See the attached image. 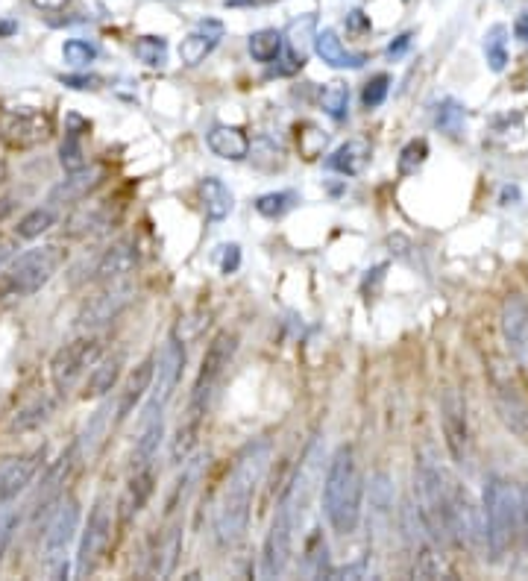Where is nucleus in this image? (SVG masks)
I'll list each match as a JSON object with an SVG mask.
<instances>
[{"label": "nucleus", "instance_id": "obj_1", "mask_svg": "<svg viewBox=\"0 0 528 581\" xmlns=\"http://www.w3.org/2000/svg\"><path fill=\"white\" fill-rule=\"evenodd\" d=\"M273 444L267 438H259L238 452L226 482L220 493L218 511H215V537L220 546H235L247 535L250 526V511H253V496L262 485L267 464H270Z\"/></svg>", "mask_w": 528, "mask_h": 581}, {"label": "nucleus", "instance_id": "obj_2", "mask_svg": "<svg viewBox=\"0 0 528 581\" xmlns=\"http://www.w3.org/2000/svg\"><path fill=\"white\" fill-rule=\"evenodd\" d=\"M361 499H364V482L355 461V449L338 447L323 479V511L338 535H352L361 523Z\"/></svg>", "mask_w": 528, "mask_h": 581}, {"label": "nucleus", "instance_id": "obj_3", "mask_svg": "<svg viewBox=\"0 0 528 581\" xmlns=\"http://www.w3.org/2000/svg\"><path fill=\"white\" fill-rule=\"evenodd\" d=\"M65 259H68V250L59 244H42V247H33V250L15 256L0 276V297L21 300V297L42 291L65 265Z\"/></svg>", "mask_w": 528, "mask_h": 581}, {"label": "nucleus", "instance_id": "obj_4", "mask_svg": "<svg viewBox=\"0 0 528 581\" xmlns=\"http://www.w3.org/2000/svg\"><path fill=\"white\" fill-rule=\"evenodd\" d=\"M414 496H417V514L435 543H449V496H446V473L435 464L432 455H423L414 470Z\"/></svg>", "mask_w": 528, "mask_h": 581}, {"label": "nucleus", "instance_id": "obj_5", "mask_svg": "<svg viewBox=\"0 0 528 581\" xmlns=\"http://www.w3.org/2000/svg\"><path fill=\"white\" fill-rule=\"evenodd\" d=\"M482 514L484 532H487V555L499 561L517 537V488H511L499 476H490L484 482Z\"/></svg>", "mask_w": 528, "mask_h": 581}, {"label": "nucleus", "instance_id": "obj_6", "mask_svg": "<svg viewBox=\"0 0 528 581\" xmlns=\"http://www.w3.org/2000/svg\"><path fill=\"white\" fill-rule=\"evenodd\" d=\"M238 350V335L223 329L218 332L209 347H206V356L200 361V373H197V382H194V391H191V403H188V420H203V414L209 411V403L218 391L220 379L226 373V367L232 364Z\"/></svg>", "mask_w": 528, "mask_h": 581}, {"label": "nucleus", "instance_id": "obj_7", "mask_svg": "<svg viewBox=\"0 0 528 581\" xmlns=\"http://www.w3.org/2000/svg\"><path fill=\"white\" fill-rule=\"evenodd\" d=\"M446 496H449V526L452 537L473 549L476 555H487V532H484V514L476 505L473 493L455 479L446 476Z\"/></svg>", "mask_w": 528, "mask_h": 581}, {"label": "nucleus", "instance_id": "obj_8", "mask_svg": "<svg viewBox=\"0 0 528 581\" xmlns=\"http://www.w3.org/2000/svg\"><path fill=\"white\" fill-rule=\"evenodd\" d=\"M300 511L282 496L270 523V532L264 537L262 549V579H279L288 570L291 549H294V529L300 523Z\"/></svg>", "mask_w": 528, "mask_h": 581}, {"label": "nucleus", "instance_id": "obj_9", "mask_svg": "<svg viewBox=\"0 0 528 581\" xmlns=\"http://www.w3.org/2000/svg\"><path fill=\"white\" fill-rule=\"evenodd\" d=\"M77 526H80V502H77V496L59 499L56 511L50 514V520L44 526L42 537V561L47 564V570H53L56 576L62 573L68 546L77 537Z\"/></svg>", "mask_w": 528, "mask_h": 581}, {"label": "nucleus", "instance_id": "obj_10", "mask_svg": "<svg viewBox=\"0 0 528 581\" xmlns=\"http://www.w3.org/2000/svg\"><path fill=\"white\" fill-rule=\"evenodd\" d=\"M182 370H185V347L182 341L171 335L162 347V356H159V367L153 373V385H150V400L144 408V417L150 414H165L168 403L174 400L176 388H179V379H182Z\"/></svg>", "mask_w": 528, "mask_h": 581}, {"label": "nucleus", "instance_id": "obj_11", "mask_svg": "<svg viewBox=\"0 0 528 581\" xmlns=\"http://www.w3.org/2000/svg\"><path fill=\"white\" fill-rule=\"evenodd\" d=\"M103 344L100 338H77L65 347L56 350V356L50 358V379L56 385V391H68L88 367H94L100 361Z\"/></svg>", "mask_w": 528, "mask_h": 581}, {"label": "nucleus", "instance_id": "obj_12", "mask_svg": "<svg viewBox=\"0 0 528 581\" xmlns=\"http://www.w3.org/2000/svg\"><path fill=\"white\" fill-rule=\"evenodd\" d=\"M50 135H53V118L42 109H6V112H0V138L15 150L44 144Z\"/></svg>", "mask_w": 528, "mask_h": 581}, {"label": "nucleus", "instance_id": "obj_13", "mask_svg": "<svg viewBox=\"0 0 528 581\" xmlns=\"http://www.w3.org/2000/svg\"><path fill=\"white\" fill-rule=\"evenodd\" d=\"M112 540V508L106 499H97L91 514H88L86 532H83V543L77 552V576L86 579L88 573L97 570V564L103 561L106 549Z\"/></svg>", "mask_w": 528, "mask_h": 581}, {"label": "nucleus", "instance_id": "obj_14", "mask_svg": "<svg viewBox=\"0 0 528 581\" xmlns=\"http://www.w3.org/2000/svg\"><path fill=\"white\" fill-rule=\"evenodd\" d=\"M440 426L449 455L464 464L470 458V417H467V400L458 388H446L440 397Z\"/></svg>", "mask_w": 528, "mask_h": 581}, {"label": "nucleus", "instance_id": "obj_15", "mask_svg": "<svg viewBox=\"0 0 528 581\" xmlns=\"http://www.w3.org/2000/svg\"><path fill=\"white\" fill-rule=\"evenodd\" d=\"M44 461V449L39 452H30V455H21V458H12L9 464L0 467V508L9 505L12 499H18L21 493L33 485V479L39 476Z\"/></svg>", "mask_w": 528, "mask_h": 581}, {"label": "nucleus", "instance_id": "obj_16", "mask_svg": "<svg viewBox=\"0 0 528 581\" xmlns=\"http://www.w3.org/2000/svg\"><path fill=\"white\" fill-rule=\"evenodd\" d=\"M135 300V288L132 285H115L103 294H97L94 300H88L80 312V326L94 329V326H103V323H112L118 314L124 312Z\"/></svg>", "mask_w": 528, "mask_h": 581}, {"label": "nucleus", "instance_id": "obj_17", "mask_svg": "<svg viewBox=\"0 0 528 581\" xmlns=\"http://www.w3.org/2000/svg\"><path fill=\"white\" fill-rule=\"evenodd\" d=\"M77 452H80V444H71V447L65 449L56 461H50V464H47L42 485H39V496H36V505H33L36 517H39L42 511H47L50 505H56V502H59L62 488H65V482H68V476H71L74 464H77Z\"/></svg>", "mask_w": 528, "mask_h": 581}, {"label": "nucleus", "instance_id": "obj_18", "mask_svg": "<svg viewBox=\"0 0 528 581\" xmlns=\"http://www.w3.org/2000/svg\"><path fill=\"white\" fill-rule=\"evenodd\" d=\"M502 338L511 353H526L528 347V297L523 294H508L502 303Z\"/></svg>", "mask_w": 528, "mask_h": 581}, {"label": "nucleus", "instance_id": "obj_19", "mask_svg": "<svg viewBox=\"0 0 528 581\" xmlns=\"http://www.w3.org/2000/svg\"><path fill=\"white\" fill-rule=\"evenodd\" d=\"M138 259H141L138 244H135L132 238H121V241H115L109 250H103V256L97 259V265H94V279H97V282H115V279H121V276L132 273L135 265H138Z\"/></svg>", "mask_w": 528, "mask_h": 581}, {"label": "nucleus", "instance_id": "obj_20", "mask_svg": "<svg viewBox=\"0 0 528 581\" xmlns=\"http://www.w3.org/2000/svg\"><path fill=\"white\" fill-rule=\"evenodd\" d=\"M153 488H156V476L150 467H138L135 476L127 482V488L121 493V502H118V517L121 523H130L132 517L141 514V508L147 505V499L153 496Z\"/></svg>", "mask_w": 528, "mask_h": 581}, {"label": "nucleus", "instance_id": "obj_21", "mask_svg": "<svg viewBox=\"0 0 528 581\" xmlns=\"http://www.w3.org/2000/svg\"><path fill=\"white\" fill-rule=\"evenodd\" d=\"M106 171L103 168H80L74 174H68V179H62L53 191H50V203L62 206V203H77L86 200L88 194L103 182Z\"/></svg>", "mask_w": 528, "mask_h": 581}, {"label": "nucleus", "instance_id": "obj_22", "mask_svg": "<svg viewBox=\"0 0 528 581\" xmlns=\"http://www.w3.org/2000/svg\"><path fill=\"white\" fill-rule=\"evenodd\" d=\"M153 373H156V361H153V358H144V361L132 370L127 385H124V391H121V400H118V423H124L132 411H135V405L147 397V391H150V385H153Z\"/></svg>", "mask_w": 528, "mask_h": 581}, {"label": "nucleus", "instance_id": "obj_23", "mask_svg": "<svg viewBox=\"0 0 528 581\" xmlns=\"http://www.w3.org/2000/svg\"><path fill=\"white\" fill-rule=\"evenodd\" d=\"M112 221H115L112 206L94 200V203H83L80 209L71 212V218H68V224H65V232H68L71 238H83V235H94V232L112 226Z\"/></svg>", "mask_w": 528, "mask_h": 581}, {"label": "nucleus", "instance_id": "obj_24", "mask_svg": "<svg viewBox=\"0 0 528 581\" xmlns=\"http://www.w3.org/2000/svg\"><path fill=\"white\" fill-rule=\"evenodd\" d=\"M206 141H209V150L215 156H220V159H226V162H241V159L250 156V138L238 127L218 124V127H212V133H209Z\"/></svg>", "mask_w": 528, "mask_h": 581}, {"label": "nucleus", "instance_id": "obj_25", "mask_svg": "<svg viewBox=\"0 0 528 581\" xmlns=\"http://www.w3.org/2000/svg\"><path fill=\"white\" fill-rule=\"evenodd\" d=\"M314 50H317V56H320L326 65H332V68H361V65L367 62L364 53H350V50L344 47V42L338 39L335 30H320V33H314Z\"/></svg>", "mask_w": 528, "mask_h": 581}, {"label": "nucleus", "instance_id": "obj_26", "mask_svg": "<svg viewBox=\"0 0 528 581\" xmlns=\"http://www.w3.org/2000/svg\"><path fill=\"white\" fill-rule=\"evenodd\" d=\"M367 162H370V144L361 138H350L326 159V168L344 177H358L367 168Z\"/></svg>", "mask_w": 528, "mask_h": 581}, {"label": "nucleus", "instance_id": "obj_27", "mask_svg": "<svg viewBox=\"0 0 528 581\" xmlns=\"http://www.w3.org/2000/svg\"><path fill=\"white\" fill-rule=\"evenodd\" d=\"M220 33H223V27L215 24V21H209V24H203L200 30H194L191 36H185L182 39V45H179V59L188 65V68H194V65H200L220 42Z\"/></svg>", "mask_w": 528, "mask_h": 581}, {"label": "nucleus", "instance_id": "obj_28", "mask_svg": "<svg viewBox=\"0 0 528 581\" xmlns=\"http://www.w3.org/2000/svg\"><path fill=\"white\" fill-rule=\"evenodd\" d=\"M496 408H499V417L505 420V426L520 438L528 441V403L514 391V388H499L496 391Z\"/></svg>", "mask_w": 528, "mask_h": 581}, {"label": "nucleus", "instance_id": "obj_29", "mask_svg": "<svg viewBox=\"0 0 528 581\" xmlns=\"http://www.w3.org/2000/svg\"><path fill=\"white\" fill-rule=\"evenodd\" d=\"M165 438V414H150L144 417V426H141V438L135 444V452H132V467H150V461L156 458L159 452V444Z\"/></svg>", "mask_w": 528, "mask_h": 581}, {"label": "nucleus", "instance_id": "obj_30", "mask_svg": "<svg viewBox=\"0 0 528 581\" xmlns=\"http://www.w3.org/2000/svg\"><path fill=\"white\" fill-rule=\"evenodd\" d=\"M197 191H200V203H203V212H206L209 221H223V218H229V212H232V206H235V197H232V191H229L218 177H206L200 182Z\"/></svg>", "mask_w": 528, "mask_h": 581}, {"label": "nucleus", "instance_id": "obj_31", "mask_svg": "<svg viewBox=\"0 0 528 581\" xmlns=\"http://www.w3.org/2000/svg\"><path fill=\"white\" fill-rule=\"evenodd\" d=\"M53 408H56V400H53V397H47V394H39L36 400H30L27 405H21V408L12 414V420H9V432H12V435H24V432L39 429L44 420L53 414Z\"/></svg>", "mask_w": 528, "mask_h": 581}, {"label": "nucleus", "instance_id": "obj_32", "mask_svg": "<svg viewBox=\"0 0 528 581\" xmlns=\"http://www.w3.org/2000/svg\"><path fill=\"white\" fill-rule=\"evenodd\" d=\"M179 552H182V526H171L165 535L159 537V546H156L153 564H150V576H156V579L171 576L176 561H179Z\"/></svg>", "mask_w": 528, "mask_h": 581}, {"label": "nucleus", "instance_id": "obj_33", "mask_svg": "<svg viewBox=\"0 0 528 581\" xmlns=\"http://www.w3.org/2000/svg\"><path fill=\"white\" fill-rule=\"evenodd\" d=\"M121 367H124V356H112L106 358V361H100V364H94V370L88 373L83 400L106 397V394L115 388V382H118V376H121Z\"/></svg>", "mask_w": 528, "mask_h": 581}, {"label": "nucleus", "instance_id": "obj_34", "mask_svg": "<svg viewBox=\"0 0 528 581\" xmlns=\"http://www.w3.org/2000/svg\"><path fill=\"white\" fill-rule=\"evenodd\" d=\"M206 461H209V455H194V458H185V461H182V476L176 479L174 491H171V496H168V514L179 508V502H185V496L191 493L194 482L200 479V473H203Z\"/></svg>", "mask_w": 528, "mask_h": 581}, {"label": "nucleus", "instance_id": "obj_35", "mask_svg": "<svg viewBox=\"0 0 528 581\" xmlns=\"http://www.w3.org/2000/svg\"><path fill=\"white\" fill-rule=\"evenodd\" d=\"M285 50V36L279 30H259L250 36V56L262 65H270L282 56Z\"/></svg>", "mask_w": 528, "mask_h": 581}, {"label": "nucleus", "instance_id": "obj_36", "mask_svg": "<svg viewBox=\"0 0 528 581\" xmlns=\"http://www.w3.org/2000/svg\"><path fill=\"white\" fill-rule=\"evenodd\" d=\"M320 106L332 121H344L350 112V86L344 83H329L320 94Z\"/></svg>", "mask_w": 528, "mask_h": 581}, {"label": "nucleus", "instance_id": "obj_37", "mask_svg": "<svg viewBox=\"0 0 528 581\" xmlns=\"http://www.w3.org/2000/svg\"><path fill=\"white\" fill-rule=\"evenodd\" d=\"M53 224H56V212H53L50 206H44V209H33V212H27V215L18 221V226H15V238H24V241L39 238V235L47 232Z\"/></svg>", "mask_w": 528, "mask_h": 581}, {"label": "nucleus", "instance_id": "obj_38", "mask_svg": "<svg viewBox=\"0 0 528 581\" xmlns=\"http://www.w3.org/2000/svg\"><path fill=\"white\" fill-rule=\"evenodd\" d=\"M65 141L59 147V162L65 168V174H74L80 168H86V150H83V133H74V130H65Z\"/></svg>", "mask_w": 528, "mask_h": 581}, {"label": "nucleus", "instance_id": "obj_39", "mask_svg": "<svg viewBox=\"0 0 528 581\" xmlns=\"http://www.w3.org/2000/svg\"><path fill=\"white\" fill-rule=\"evenodd\" d=\"M435 124L443 133L458 135L464 130V106L458 100H452V97L440 100L438 106H435Z\"/></svg>", "mask_w": 528, "mask_h": 581}, {"label": "nucleus", "instance_id": "obj_40", "mask_svg": "<svg viewBox=\"0 0 528 581\" xmlns=\"http://www.w3.org/2000/svg\"><path fill=\"white\" fill-rule=\"evenodd\" d=\"M297 203V194L294 191H273V194H262L256 200V212L264 218H282L285 212H291Z\"/></svg>", "mask_w": 528, "mask_h": 581}, {"label": "nucleus", "instance_id": "obj_41", "mask_svg": "<svg viewBox=\"0 0 528 581\" xmlns=\"http://www.w3.org/2000/svg\"><path fill=\"white\" fill-rule=\"evenodd\" d=\"M132 53L144 62V65H165L168 59V42L162 36H141L135 45H132Z\"/></svg>", "mask_w": 528, "mask_h": 581}, {"label": "nucleus", "instance_id": "obj_42", "mask_svg": "<svg viewBox=\"0 0 528 581\" xmlns=\"http://www.w3.org/2000/svg\"><path fill=\"white\" fill-rule=\"evenodd\" d=\"M505 36H508V30H505L502 24L490 27V33L484 36V56H487V62H490V68H493V71H502V68H505V62H508Z\"/></svg>", "mask_w": 528, "mask_h": 581}, {"label": "nucleus", "instance_id": "obj_43", "mask_svg": "<svg viewBox=\"0 0 528 581\" xmlns=\"http://www.w3.org/2000/svg\"><path fill=\"white\" fill-rule=\"evenodd\" d=\"M426 156H429V144H426L423 138L408 141V144L402 147V153H399V177L417 174V168L426 162Z\"/></svg>", "mask_w": 528, "mask_h": 581}, {"label": "nucleus", "instance_id": "obj_44", "mask_svg": "<svg viewBox=\"0 0 528 581\" xmlns=\"http://www.w3.org/2000/svg\"><path fill=\"white\" fill-rule=\"evenodd\" d=\"M62 59L71 65V68H86L88 62L97 59V47L91 42H83V39H68L62 45Z\"/></svg>", "mask_w": 528, "mask_h": 581}, {"label": "nucleus", "instance_id": "obj_45", "mask_svg": "<svg viewBox=\"0 0 528 581\" xmlns=\"http://www.w3.org/2000/svg\"><path fill=\"white\" fill-rule=\"evenodd\" d=\"M308 36L314 39V15H306L303 21H294L291 30H288V47L306 59V47H308Z\"/></svg>", "mask_w": 528, "mask_h": 581}, {"label": "nucleus", "instance_id": "obj_46", "mask_svg": "<svg viewBox=\"0 0 528 581\" xmlns=\"http://www.w3.org/2000/svg\"><path fill=\"white\" fill-rule=\"evenodd\" d=\"M388 89H391V77H388V74H379V77H373V80L364 86V94H361L364 106H367V109H376V106H382V103H385V97H388Z\"/></svg>", "mask_w": 528, "mask_h": 581}, {"label": "nucleus", "instance_id": "obj_47", "mask_svg": "<svg viewBox=\"0 0 528 581\" xmlns=\"http://www.w3.org/2000/svg\"><path fill=\"white\" fill-rule=\"evenodd\" d=\"M18 523H21L18 511L0 508V561H3V555H6V549H9V543H12V537H15Z\"/></svg>", "mask_w": 528, "mask_h": 581}, {"label": "nucleus", "instance_id": "obj_48", "mask_svg": "<svg viewBox=\"0 0 528 581\" xmlns=\"http://www.w3.org/2000/svg\"><path fill=\"white\" fill-rule=\"evenodd\" d=\"M517 535L528 546V485H517Z\"/></svg>", "mask_w": 528, "mask_h": 581}, {"label": "nucleus", "instance_id": "obj_49", "mask_svg": "<svg viewBox=\"0 0 528 581\" xmlns=\"http://www.w3.org/2000/svg\"><path fill=\"white\" fill-rule=\"evenodd\" d=\"M241 265V247L238 244H229V247H223V256H220V270L223 273H235Z\"/></svg>", "mask_w": 528, "mask_h": 581}, {"label": "nucleus", "instance_id": "obj_50", "mask_svg": "<svg viewBox=\"0 0 528 581\" xmlns=\"http://www.w3.org/2000/svg\"><path fill=\"white\" fill-rule=\"evenodd\" d=\"M347 30L350 33H367L370 30V18L361 9H355V12H350V18H347Z\"/></svg>", "mask_w": 528, "mask_h": 581}, {"label": "nucleus", "instance_id": "obj_51", "mask_svg": "<svg viewBox=\"0 0 528 581\" xmlns=\"http://www.w3.org/2000/svg\"><path fill=\"white\" fill-rule=\"evenodd\" d=\"M15 253H18V241L9 238V235H0V268H3L9 259H15Z\"/></svg>", "mask_w": 528, "mask_h": 581}, {"label": "nucleus", "instance_id": "obj_52", "mask_svg": "<svg viewBox=\"0 0 528 581\" xmlns=\"http://www.w3.org/2000/svg\"><path fill=\"white\" fill-rule=\"evenodd\" d=\"M62 83L71 86V89H94L100 80L97 77H62Z\"/></svg>", "mask_w": 528, "mask_h": 581}, {"label": "nucleus", "instance_id": "obj_53", "mask_svg": "<svg viewBox=\"0 0 528 581\" xmlns=\"http://www.w3.org/2000/svg\"><path fill=\"white\" fill-rule=\"evenodd\" d=\"M36 9H42V12H59V9H65L71 0H30Z\"/></svg>", "mask_w": 528, "mask_h": 581}, {"label": "nucleus", "instance_id": "obj_54", "mask_svg": "<svg viewBox=\"0 0 528 581\" xmlns=\"http://www.w3.org/2000/svg\"><path fill=\"white\" fill-rule=\"evenodd\" d=\"M514 33H517V39L528 42V12H523V15L514 21Z\"/></svg>", "mask_w": 528, "mask_h": 581}, {"label": "nucleus", "instance_id": "obj_55", "mask_svg": "<svg viewBox=\"0 0 528 581\" xmlns=\"http://www.w3.org/2000/svg\"><path fill=\"white\" fill-rule=\"evenodd\" d=\"M408 45H411V36H399V42L388 47V53H391V56H396V53H402V50H405Z\"/></svg>", "mask_w": 528, "mask_h": 581}, {"label": "nucleus", "instance_id": "obj_56", "mask_svg": "<svg viewBox=\"0 0 528 581\" xmlns=\"http://www.w3.org/2000/svg\"><path fill=\"white\" fill-rule=\"evenodd\" d=\"M229 6H259V3H270V0H226Z\"/></svg>", "mask_w": 528, "mask_h": 581}]
</instances>
